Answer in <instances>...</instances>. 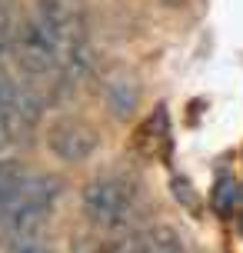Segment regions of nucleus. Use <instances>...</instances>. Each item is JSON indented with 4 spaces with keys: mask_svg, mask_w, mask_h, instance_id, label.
I'll return each mask as SVG.
<instances>
[{
    "mask_svg": "<svg viewBox=\"0 0 243 253\" xmlns=\"http://www.w3.org/2000/svg\"><path fill=\"white\" fill-rule=\"evenodd\" d=\"M7 43H10V13L0 3V53L7 50Z\"/></svg>",
    "mask_w": 243,
    "mask_h": 253,
    "instance_id": "nucleus-12",
    "label": "nucleus"
},
{
    "mask_svg": "<svg viewBox=\"0 0 243 253\" xmlns=\"http://www.w3.org/2000/svg\"><path fill=\"white\" fill-rule=\"evenodd\" d=\"M13 50H17V63L27 77H47L60 70V43L37 17L17 30Z\"/></svg>",
    "mask_w": 243,
    "mask_h": 253,
    "instance_id": "nucleus-2",
    "label": "nucleus"
},
{
    "mask_svg": "<svg viewBox=\"0 0 243 253\" xmlns=\"http://www.w3.org/2000/svg\"><path fill=\"white\" fill-rule=\"evenodd\" d=\"M83 213L97 227H120L130 216V190L114 177H100L83 190Z\"/></svg>",
    "mask_w": 243,
    "mask_h": 253,
    "instance_id": "nucleus-3",
    "label": "nucleus"
},
{
    "mask_svg": "<svg viewBox=\"0 0 243 253\" xmlns=\"http://www.w3.org/2000/svg\"><path fill=\"white\" fill-rule=\"evenodd\" d=\"M7 253H53L40 237H24V240H10L7 243Z\"/></svg>",
    "mask_w": 243,
    "mask_h": 253,
    "instance_id": "nucleus-10",
    "label": "nucleus"
},
{
    "mask_svg": "<svg viewBox=\"0 0 243 253\" xmlns=\"http://www.w3.org/2000/svg\"><path fill=\"white\" fill-rule=\"evenodd\" d=\"M140 100V90H137V80H130V77H117L107 84V103H110V110L117 117H130L133 114V107Z\"/></svg>",
    "mask_w": 243,
    "mask_h": 253,
    "instance_id": "nucleus-7",
    "label": "nucleus"
},
{
    "mask_svg": "<svg viewBox=\"0 0 243 253\" xmlns=\"http://www.w3.org/2000/svg\"><path fill=\"white\" fill-rule=\"evenodd\" d=\"M233 203H237V183L233 180H220L213 187V207L220 213H233Z\"/></svg>",
    "mask_w": 243,
    "mask_h": 253,
    "instance_id": "nucleus-9",
    "label": "nucleus"
},
{
    "mask_svg": "<svg viewBox=\"0 0 243 253\" xmlns=\"http://www.w3.org/2000/svg\"><path fill=\"white\" fill-rule=\"evenodd\" d=\"M24 183H27V170L20 160H0V220L7 216L13 200L20 197Z\"/></svg>",
    "mask_w": 243,
    "mask_h": 253,
    "instance_id": "nucleus-6",
    "label": "nucleus"
},
{
    "mask_svg": "<svg viewBox=\"0 0 243 253\" xmlns=\"http://www.w3.org/2000/svg\"><path fill=\"white\" fill-rule=\"evenodd\" d=\"M20 133V120H17V87L3 70H0V150H7Z\"/></svg>",
    "mask_w": 243,
    "mask_h": 253,
    "instance_id": "nucleus-5",
    "label": "nucleus"
},
{
    "mask_svg": "<svg viewBox=\"0 0 243 253\" xmlns=\"http://www.w3.org/2000/svg\"><path fill=\"white\" fill-rule=\"evenodd\" d=\"M137 253H183V243L170 227H154L137 237Z\"/></svg>",
    "mask_w": 243,
    "mask_h": 253,
    "instance_id": "nucleus-8",
    "label": "nucleus"
},
{
    "mask_svg": "<svg viewBox=\"0 0 243 253\" xmlns=\"http://www.w3.org/2000/svg\"><path fill=\"white\" fill-rule=\"evenodd\" d=\"M173 193H177V200L183 203V207H187V203H190V207H197V197H193V187H190V183H187L183 177H177V180H173Z\"/></svg>",
    "mask_w": 243,
    "mask_h": 253,
    "instance_id": "nucleus-11",
    "label": "nucleus"
},
{
    "mask_svg": "<svg viewBox=\"0 0 243 253\" xmlns=\"http://www.w3.org/2000/svg\"><path fill=\"white\" fill-rule=\"evenodd\" d=\"M60 197V180L57 177H27L20 197L13 200L7 216L0 220V233L10 240H24V237H40V230L50 216L53 203Z\"/></svg>",
    "mask_w": 243,
    "mask_h": 253,
    "instance_id": "nucleus-1",
    "label": "nucleus"
},
{
    "mask_svg": "<svg viewBox=\"0 0 243 253\" xmlns=\"http://www.w3.org/2000/svg\"><path fill=\"white\" fill-rule=\"evenodd\" d=\"M47 143L60 160L77 164V160H87L90 153L97 150V133L80 120H57L47 133Z\"/></svg>",
    "mask_w": 243,
    "mask_h": 253,
    "instance_id": "nucleus-4",
    "label": "nucleus"
},
{
    "mask_svg": "<svg viewBox=\"0 0 243 253\" xmlns=\"http://www.w3.org/2000/svg\"><path fill=\"white\" fill-rule=\"evenodd\" d=\"M163 3H170V7H177V3H180V0H163Z\"/></svg>",
    "mask_w": 243,
    "mask_h": 253,
    "instance_id": "nucleus-13",
    "label": "nucleus"
}]
</instances>
